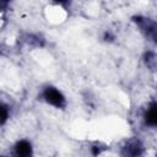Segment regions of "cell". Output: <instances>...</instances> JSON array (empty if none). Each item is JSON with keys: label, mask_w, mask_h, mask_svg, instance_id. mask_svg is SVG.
Returning a JSON list of instances; mask_svg holds the SVG:
<instances>
[{"label": "cell", "mask_w": 157, "mask_h": 157, "mask_svg": "<svg viewBox=\"0 0 157 157\" xmlns=\"http://www.w3.org/2000/svg\"><path fill=\"white\" fill-rule=\"evenodd\" d=\"M145 61H146V64L150 61L151 64H150V67H155V65H156V59H155V53H152V52H148V53H146L145 54Z\"/></svg>", "instance_id": "cell-7"}, {"label": "cell", "mask_w": 157, "mask_h": 157, "mask_svg": "<svg viewBox=\"0 0 157 157\" xmlns=\"http://www.w3.org/2000/svg\"><path fill=\"white\" fill-rule=\"evenodd\" d=\"M156 109H157V105H156V102H152L147 109L145 110L144 113V121L146 125L151 126V128H155L156 124H157V113H156Z\"/></svg>", "instance_id": "cell-5"}, {"label": "cell", "mask_w": 157, "mask_h": 157, "mask_svg": "<svg viewBox=\"0 0 157 157\" xmlns=\"http://www.w3.org/2000/svg\"><path fill=\"white\" fill-rule=\"evenodd\" d=\"M40 97L47 104H49L54 108L64 109L66 107V98H65L64 93L55 86H52V85L45 86L42 90Z\"/></svg>", "instance_id": "cell-1"}, {"label": "cell", "mask_w": 157, "mask_h": 157, "mask_svg": "<svg viewBox=\"0 0 157 157\" xmlns=\"http://www.w3.org/2000/svg\"><path fill=\"white\" fill-rule=\"evenodd\" d=\"M12 156L13 157H33V147H32L31 141L26 139L18 140L13 145Z\"/></svg>", "instance_id": "cell-3"}, {"label": "cell", "mask_w": 157, "mask_h": 157, "mask_svg": "<svg viewBox=\"0 0 157 157\" xmlns=\"http://www.w3.org/2000/svg\"><path fill=\"white\" fill-rule=\"evenodd\" d=\"M145 152V146L139 139H130L121 148L123 157H142Z\"/></svg>", "instance_id": "cell-2"}, {"label": "cell", "mask_w": 157, "mask_h": 157, "mask_svg": "<svg viewBox=\"0 0 157 157\" xmlns=\"http://www.w3.org/2000/svg\"><path fill=\"white\" fill-rule=\"evenodd\" d=\"M135 18H136L135 22L139 25V27L145 33V36L147 38H151L152 40H155V38H156V25H155V22L151 21L150 18L141 17V16H136Z\"/></svg>", "instance_id": "cell-4"}, {"label": "cell", "mask_w": 157, "mask_h": 157, "mask_svg": "<svg viewBox=\"0 0 157 157\" xmlns=\"http://www.w3.org/2000/svg\"><path fill=\"white\" fill-rule=\"evenodd\" d=\"M104 148L105 147H102L101 145H94V146L91 147V151H92L93 156H98V155H101L102 151H104Z\"/></svg>", "instance_id": "cell-8"}, {"label": "cell", "mask_w": 157, "mask_h": 157, "mask_svg": "<svg viewBox=\"0 0 157 157\" xmlns=\"http://www.w3.org/2000/svg\"><path fill=\"white\" fill-rule=\"evenodd\" d=\"M0 157H6V156H2V155H0Z\"/></svg>", "instance_id": "cell-9"}, {"label": "cell", "mask_w": 157, "mask_h": 157, "mask_svg": "<svg viewBox=\"0 0 157 157\" xmlns=\"http://www.w3.org/2000/svg\"><path fill=\"white\" fill-rule=\"evenodd\" d=\"M10 118V107L4 103V102H0V126L4 125Z\"/></svg>", "instance_id": "cell-6"}]
</instances>
